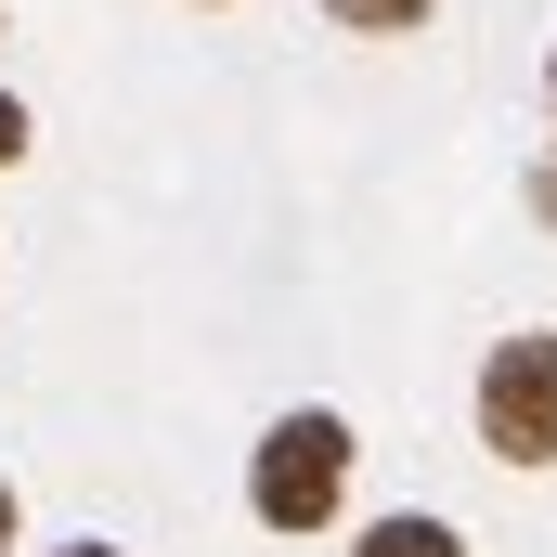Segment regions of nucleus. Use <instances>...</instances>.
<instances>
[{
	"label": "nucleus",
	"instance_id": "6e6552de",
	"mask_svg": "<svg viewBox=\"0 0 557 557\" xmlns=\"http://www.w3.org/2000/svg\"><path fill=\"white\" fill-rule=\"evenodd\" d=\"M52 557H131V545H52Z\"/></svg>",
	"mask_w": 557,
	"mask_h": 557
},
{
	"label": "nucleus",
	"instance_id": "7ed1b4c3",
	"mask_svg": "<svg viewBox=\"0 0 557 557\" xmlns=\"http://www.w3.org/2000/svg\"><path fill=\"white\" fill-rule=\"evenodd\" d=\"M350 557H467V532H454V519H428V506H403V519H376Z\"/></svg>",
	"mask_w": 557,
	"mask_h": 557
},
{
	"label": "nucleus",
	"instance_id": "0eeeda50",
	"mask_svg": "<svg viewBox=\"0 0 557 557\" xmlns=\"http://www.w3.org/2000/svg\"><path fill=\"white\" fill-rule=\"evenodd\" d=\"M0 557H13V480H0Z\"/></svg>",
	"mask_w": 557,
	"mask_h": 557
},
{
	"label": "nucleus",
	"instance_id": "423d86ee",
	"mask_svg": "<svg viewBox=\"0 0 557 557\" xmlns=\"http://www.w3.org/2000/svg\"><path fill=\"white\" fill-rule=\"evenodd\" d=\"M532 208H545V221H557V156H545V169H532Z\"/></svg>",
	"mask_w": 557,
	"mask_h": 557
},
{
	"label": "nucleus",
	"instance_id": "f257e3e1",
	"mask_svg": "<svg viewBox=\"0 0 557 557\" xmlns=\"http://www.w3.org/2000/svg\"><path fill=\"white\" fill-rule=\"evenodd\" d=\"M350 416H324V403H298V416H273V441L247 454V506L273 519V532H324L337 519V493H350Z\"/></svg>",
	"mask_w": 557,
	"mask_h": 557
},
{
	"label": "nucleus",
	"instance_id": "20e7f679",
	"mask_svg": "<svg viewBox=\"0 0 557 557\" xmlns=\"http://www.w3.org/2000/svg\"><path fill=\"white\" fill-rule=\"evenodd\" d=\"M324 13H337V26H363V39H403V26L441 13V0H324Z\"/></svg>",
	"mask_w": 557,
	"mask_h": 557
},
{
	"label": "nucleus",
	"instance_id": "39448f33",
	"mask_svg": "<svg viewBox=\"0 0 557 557\" xmlns=\"http://www.w3.org/2000/svg\"><path fill=\"white\" fill-rule=\"evenodd\" d=\"M13 156H26V104L0 91V169H13Z\"/></svg>",
	"mask_w": 557,
	"mask_h": 557
},
{
	"label": "nucleus",
	"instance_id": "f03ea898",
	"mask_svg": "<svg viewBox=\"0 0 557 557\" xmlns=\"http://www.w3.org/2000/svg\"><path fill=\"white\" fill-rule=\"evenodd\" d=\"M480 441L506 467H557V324L493 337V363H480Z\"/></svg>",
	"mask_w": 557,
	"mask_h": 557
}]
</instances>
